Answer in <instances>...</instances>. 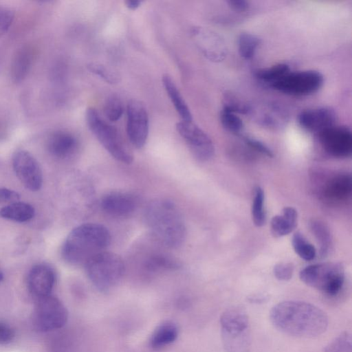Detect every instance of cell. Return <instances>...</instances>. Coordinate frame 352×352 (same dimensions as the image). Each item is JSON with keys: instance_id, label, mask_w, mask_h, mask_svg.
Segmentation results:
<instances>
[{"instance_id": "cell-3", "label": "cell", "mask_w": 352, "mask_h": 352, "mask_svg": "<svg viewBox=\"0 0 352 352\" xmlns=\"http://www.w3.org/2000/svg\"><path fill=\"white\" fill-rule=\"evenodd\" d=\"M144 217L153 236L164 245L177 248L184 241L185 223L172 201L166 199L151 201L146 208Z\"/></svg>"}, {"instance_id": "cell-9", "label": "cell", "mask_w": 352, "mask_h": 352, "mask_svg": "<svg viewBox=\"0 0 352 352\" xmlns=\"http://www.w3.org/2000/svg\"><path fill=\"white\" fill-rule=\"evenodd\" d=\"M322 75L314 70L289 72L272 87L282 93L294 96H307L316 92L323 84Z\"/></svg>"}, {"instance_id": "cell-41", "label": "cell", "mask_w": 352, "mask_h": 352, "mask_svg": "<svg viewBox=\"0 0 352 352\" xmlns=\"http://www.w3.org/2000/svg\"><path fill=\"white\" fill-rule=\"evenodd\" d=\"M268 299V296L265 295H254L249 297L248 300L250 302L252 303H263L266 302Z\"/></svg>"}, {"instance_id": "cell-11", "label": "cell", "mask_w": 352, "mask_h": 352, "mask_svg": "<svg viewBox=\"0 0 352 352\" xmlns=\"http://www.w3.org/2000/svg\"><path fill=\"white\" fill-rule=\"evenodd\" d=\"M13 170L21 184L31 191L40 190L43 175L37 160L28 151L18 150L12 155Z\"/></svg>"}, {"instance_id": "cell-31", "label": "cell", "mask_w": 352, "mask_h": 352, "mask_svg": "<svg viewBox=\"0 0 352 352\" xmlns=\"http://www.w3.org/2000/svg\"><path fill=\"white\" fill-rule=\"evenodd\" d=\"M220 119L223 127L230 132L239 135L243 131V122L236 113L223 107L221 112Z\"/></svg>"}, {"instance_id": "cell-19", "label": "cell", "mask_w": 352, "mask_h": 352, "mask_svg": "<svg viewBox=\"0 0 352 352\" xmlns=\"http://www.w3.org/2000/svg\"><path fill=\"white\" fill-rule=\"evenodd\" d=\"M351 192V177L346 173L337 174L330 177L322 189L323 197L333 201L346 199Z\"/></svg>"}, {"instance_id": "cell-20", "label": "cell", "mask_w": 352, "mask_h": 352, "mask_svg": "<svg viewBox=\"0 0 352 352\" xmlns=\"http://www.w3.org/2000/svg\"><path fill=\"white\" fill-rule=\"evenodd\" d=\"M33 53L29 47H22L14 56L10 67V77L15 84L23 82L31 69Z\"/></svg>"}, {"instance_id": "cell-26", "label": "cell", "mask_w": 352, "mask_h": 352, "mask_svg": "<svg viewBox=\"0 0 352 352\" xmlns=\"http://www.w3.org/2000/svg\"><path fill=\"white\" fill-rule=\"evenodd\" d=\"M294 252L305 261H312L316 256L314 246L310 243L300 232H296L292 239Z\"/></svg>"}, {"instance_id": "cell-28", "label": "cell", "mask_w": 352, "mask_h": 352, "mask_svg": "<svg viewBox=\"0 0 352 352\" xmlns=\"http://www.w3.org/2000/svg\"><path fill=\"white\" fill-rule=\"evenodd\" d=\"M261 43V39L250 33H242L238 40V47L240 55L245 59L252 58Z\"/></svg>"}, {"instance_id": "cell-36", "label": "cell", "mask_w": 352, "mask_h": 352, "mask_svg": "<svg viewBox=\"0 0 352 352\" xmlns=\"http://www.w3.org/2000/svg\"><path fill=\"white\" fill-rule=\"evenodd\" d=\"M274 276L279 280H289L294 273V266L291 263H279L273 268Z\"/></svg>"}, {"instance_id": "cell-7", "label": "cell", "mask_w": 352, "mask_h": 352, "mask_svg": "<svg viewBox=\"0 0 352 352\" xmlns=\"http://www.w3.org/2000/svg\"><path fill=\"white\" fill-rule=\"evenodd\" d=\"M85 118L89 130L112 157L123 164L133 162V155L117 129L106 122L96 109L89 107Z\"/></svg>"}, {"instance_id": "cell-4", "label": "cell", "mask_w": 352, "mask_h": 352, "mask_svg": "<svg viewBox=\"0 0 352 352\" xmlns=\"http://www.w3.org/2000/svg\"><path fill=\"white\" fill-rule=\"evenodd\" d=\"M221 340L226 352H250L252 337L250 320L242 307L226 309L220 317Z\"/></svg>"}, {"instance_id": "cell-1", "label": "cell", "mask_w": 352, "mask_h": 352, "mask_svg": "<svg viewBox=\"0 0 352 352\" xmlns=\"http://www.w3.org/2000/svg\"><path fill=\"white\" fill-rule=\"evenodd\" d=\"M270 319L280 331L304 338L322 334L329 324L328 317L322 309L300 300H285L274 305L270 312Z\"/></svg>"}, {"instance_id": "cell-13", "label": "cell", "mask_w": 352, "mask_h": 352, "mask_svg": "<svg viewBox=\"0 0 352 352\" xmlns=\"http://www.w3.org/2000/svg\"><path fill=\"white\" fill-rule=\"evenodd\" d=\"M320 141L327 153L336 157H346L352 152V135L346 126H331L320 133Z\"/></svg>"}, {"instance_id": "cell-32", "label": "cell", "mask_w": 352, "mask_h": 352, "mask_svg": "<svg viewBox=\"0 0 352 352\" xmlns=\"http://www.w3.org/2000/svg\"><path fill=\"white\" fill-rule=\"evenodd\" d=\"M324 352H352L351 334L344 331L332 340L323 349Z\"/></svg>"}, {"instance_id": "cell-40", "label": "cell", "mask_w": 352, "mask_h": 352, "mask_svg": "<svg viewBox=\"0 0 352 352\" xmlns=\"http://www.w3.org/2000/svg\"><path fill=\"white\" fill-rule=\"evenodd\" d=\"M229 7L237 12H244L249 8V3L244 0H230L227 1Z\"/></svg>"}, {"instance_id": "cell-24", "label": "cell", "mask_w": 352, "mask_h": 352, "mask_svg": "<svg viewBox=\"0 0 352 352\" xmlns=\"http://www.w3.org/2000/svg\"><path fill=\"white\" fill-rule=\"evenodd\" d=\"M34 207L27 203L15 201L0 209L1 218L16 222H25L34 216Z\"/></svg>"}, {"instance_id": "cell-23", "label": "cell", "mask_w": 352, "mask_h": 352, "mask_svg": "<svg viewBox=\"0 0 352 352\" xmlns=\"http://www.w3.org/2000/svg\"><path fill=\"white\" fill-rule=\"evenodd\" d=\"M178 328L173 322H165L157 326L152 333L149 344L154 349H159L175 341Z\"/></svg>"}, {"instance_id": "cell-21", "label": "cell", "mask_w": 352, "mask_h": 352, "mask_svg": "<svg viewBox=\"0 0 352 352\" xmlns=\"http://www.w3.org/2000/svg\"><path fill=\"white\" fill-rule=\"evenodd\" d=\"M298 212L293 207H285L282 214L274 216L270 221V229L274 237H281L292 232L296 227Z\"/></svg>"}, {"instance_id": "cell-39", "label": "cell", "mask_w": 352, "mask_h": 352, "mask_svg": "<svg viewBox=\"0 0 352 352\" xmlns=\"http://www.w3.org/2000/svg\"><path fill=\"white\" fill-rule=\"evenodd\" d=\"M20 199V195L12 190L1 188H0V203L15 202Z\"/></svg>"}, {"instance_id": "cell-37", "label": "cell", "mask_w": 352, "mask_h": 352, "mask_svg": "<svg viewBox=\"0 0 352 352\" xmlns=\"http://www.w3.org/2000/svg\"><path fill=\"white\" fill-rule=\"evenodd\" d=\"M245 142L252 149L267 157H272L274 154L272 150L262 142L252 138L245 137Z\"/></svg>"}, {"instance_id": "cell-14", "label": "cell", "mask_w": 352, "mask_h": 352, "mask_svg": "<svg viewBox=\"0 0 352 352\" xmlns=\"http://www.w3.org/2000/svg\"><path fill=\"white\" fill-rule=\"evenodd\" d=\"M56 280L55 271L50 265L45 263L35 265L28 274V289L35 300L51 295Z\"/></svg>"}, {"instance_id": "cell-12", "label": "cell", "mask_w": 352, "mask_h": 352, "mask_svg": "<svg viewBox=\"0 0 352 352\" xmlns=\"http://www.w3.org/2000/svg\"><path fill=\"white\" fill-rule=\"evenodd\" d=\"M126 133L131 143L136 148L144 146L148 135V116L144 104L131 100L127 104Z\"/></svg>"}, {"instance_id": "cell-8", "label": "cell", "mask_w": 352, "mask_h": 352, "mask_svg": "<svg viewBox=\"0 0 352 352\" xmlns=\"http://www.w3.org/2000/svg\"><path fill=\"white\" fill-rule=\"evenodd\" d=\"M68 319V311L63 303L51 295L35 300L32 313L34 328L47 332L64 327Z\"/></svg>"}, {"instance_id": "cell-29", "label": "cell", "mask_w": 352, "mask_h": 352, "mask_svg": "<svg viewBox=\"0 0 352 352\" xmlns=\"http://www.w3.org/2000/svg\"><path fill=\"white\" fill-rule=\"evenodd\" d=\"M290 72L289 67L285 63H280L270 67L258 69L256 76L260 80L273 83Z\"/></svg>"}, {"instance_id": "cell-38", "label": "cell", "mask_w": 352, "mask_h": 352, "mask_svg": "<svg viewBox=\"0 0 352 352\" xmlns=\"http://www.w3.org/2000/svg\"><path fill=\"white\" fill-rule=\"evenodd\" d=\"M14 336L15 333L13 329L6 322L0 321V344L10 343Z\"/></svg>"}, {"instance_id": "cell-22", "label": "cell", "mask_w": 352, "mask_h": 352, "mask_svg": "<svg viewBox=\"0 0 352 352\" xmlns=\"http://www.w3.org/2000/svg\"><path fill=\"white\" fill-rule=\"evenodd\" d=\"M162 80L168 96L182 120L191 122L192 117L190 109L171 77L168 74H164Z\"/></svg>"}, {"instance_id": "cell-43", "label": "cell", "mask_w": 352, "mask_h": 352, "mask_svg": "<svg viewBox=\"0 0 352 352\" xmlns=\"http://www.w3.org/2000/svg\"><path fill=\"white\" fill-rule=\"evenodd\" d=\"M3 279V274L2 273L0 272V282Z\"/></svg>"}, {"instance_id": "cell-18", "label": "cell", "mask_w": 352, "mask_h": 352, "mask_svg": "<svg viewBox=\"0 0 352 352\" xmlns=\"http://www.w3.org/2000/svg\"><path fill=\"white\" fill-rule=\"evenodd\" d=\"M78 142L71 133L58 131L50 136L47 148L50 153L58 159H67L72 157L77 151Z\"/></svg>"}, {"instance_id": "cell-6", "label": "cell", "mask_w": 352, "mask_h": 352, "mask_svg": "<svg viewBox=\"0 0 352 352\" xmlns=\"http://www.w3.org/2000/svg\"><path fill=\"white\" fill-rule=\"evenodd\" d=\"M300 280L307 285L333 296L344 283V269L340 263L325 262L312 264L301 270Z\"/></svg>"}, {"instance_id": "cell-2", "label": "cell", "mask_w": 352, "mask_h": 352, "mask_svg": "<svg viewBox=\"0 0 352 352\" xmlns=\"http://www.w3.org/2000/svg\"><path fill=\"white\" fill-rule=\"evenodd\" d=\"M111 243L109 230L100 223H87L78 226L67 235L61 256L68 264L79 266L97 254L105 251Z\"/></svg>"}, {"instance_id": "cell-33", "label": "cell", "mask_w": 352, "mask_h": 352, "mask_svg": "<svg viewBox=\"0 0 352 352\" xmlns=\"http://www.w3.org/2000/svg\"><path fill=\"white\" fill-rule=\"evenodd\" d=\"M123 111V104L119 96L111 95L106 100L104 112L110 121L118 120L122 117Z\"/></svg>"}, {"instance_id": "cell-15", "label": "cell", "mask_w": 352, "mask_h": 352, "mask_svg": "<svg viewBox=\"0 0 352 352\" xmlns=\"http://www.w3.org/2000/svg\"><path fill=\"white\" fill-rule=\"evenodd\" d=\"M191 34L195 38L198 47L208 59L214 62L224 59L227 54V48L219 35L200 27L192 28Z\"/></svg>"}, {"instance_id": "cell-44", "label": "cell", "mask_w": 352, "mask_h": 352, "mask_svg": "<svg viewBox=\"0 0 352 352\" xmlns=\"http://www.w3.org/2000/svg\"><path fill=\"white\" fill-rule=\"evenodd\" d=\"M1 129H2V126H1V123L0 122V132H1Z\"/></svg>"}, {"instance_id": "cell-27", "label": "cell", "mask_w": 352, "mask_h": 352, "mask_svg": "<svg viewBox=\"0 0 352 352\" xmlns=\"http://www.w3.org/2000/svg\"><path fill=\"white\" fill-rule=\"evenodd\" d=\"M265 194L263 190L257 186L255 188L252 205V217L254 225L257 227L263 226L266 221V212L265 210Z\"/></svg>"}, {"instance_id": "cell-5", "label": "cell", "mask_w": 352, "mask_h": 352, "mask_svg": "<svg viewBox=\"0 0 352 352\" xmlns=\"http://www.w3.org/2000/svg\"><path fill=\"white\" fill-rule=\"evenodd\" d=\"M84 266L90 281L101 292L114 287L121 280L125 268L119 255L106 250L94 256Z\"/></svg>"}, {"instance_id": "cell-34", "label": "cell", "mask_w": 352, "mask_h": 352, "mask_svg": "<svg viewBox=\"0 0 352 352\" xmlns=\"http://www.w3.org/2000/svg\"><path fill=\"white\" fill-rule=\"evenodd\" d=\"M87 68L90 72L98 76L106 82L116 84L120 81V77L116 73L102 64L90 63Z\"/></svg>"}, {"instance_id": "cell-17", "label": "cell", "mask_w": 352, "mask_h": 352, "mask_svg": "<svg viewBox=\"0 0 352 352\" xmlns=\"http://www.w3.org/2000/svg\"><path fill=\"white\" fill-rule=\"evenodd\" d=\"M336 115L330 107H320L302 111L298 118L300 125L309 132H321L334 125Z\"/></svg>"}, {"instance_id": "cell-42", "label": "cell", "mask_w": 352, "mask_h": 352, "mask_svg": "<svg viewBox=\"0 0 352 352\" xmlns=\"http://www.w3.org/2000/svg\"><path fill=\"white\" fill-rule=\"evenodd\" d=\"M141 3L142 1L139 0H126L125 5L129 9L134 10L141 5Z\"/></svg>"}, {"instance_id": "cell-16", "label": "cell", "mask_w": 352, "mask_h": 352, "mask_svg": "<svg viewBox=\"0 0 352 352\" xmlns=\"http://www.w3.org/2000/svg\"><path fill=\"white\" fill-rule=\"evenodd\" d=\"M137 198L128 192L113 191L105 195L100 201L102 210L115 217L131 215L136 209Z\"/></svg>"}, {"instance_id": "cell-25", "label": "cell", "mask_w": 352, "mask_h": 352, "mask_svg": "<svg viewBox=\"0 0 352 352\" xmlns=\"http://www.w3.org/2000/svg\"><path fill=\"white\" fill-rule=\"evenodd\" d=\"M143 264L144 269L151 273L175 270L180 267V263L176 258L163 252L151 254Z\"/></svg>"}, {"instance_id": "cell-10", "label": "cell", "mask_w": 352, "mask_h": 352, "mask_svg": "<svg viewBox=\"0 0 352 352\" xmlns=\"http://www.w3.org/2000/svg\"><path fill=\"white\" fill-rule=\"evenodd\" d=\"M176 129L197 160L206 162L213 157L214 146L212 141L202 129L192 121L179 122L176 124Z\"/></svg>"}, {"instance_id": "cell-35", "label": "cell", "mask_w": 352, "mask_h": 352, "mask_svg": "<svg viewBox=\"0 0 352 352\" xmlns=\"http://www.w3.org/2000/svg\"><path fill=\"white\" fill-rule=\"evenodd\" d=\"M14 19V12L10 8L0 5V38L10 29Z\"/></svg>"}, {"instance_id": "cell-30", "label": "cell", "mask_w": 352, "mask_h": 352, "mask_svg": "<svg viewBox=\"0 0 352 352\" xmlns=\"http://www.w3.org/2000/svg\"><path fill=\"white\" fill-rule=\"evenodd\" d=\"M311 229L320 245V254L324 256L331 246V238L329 230L319 221H313L311 223Z\"/></svg>"}]
</instances>
